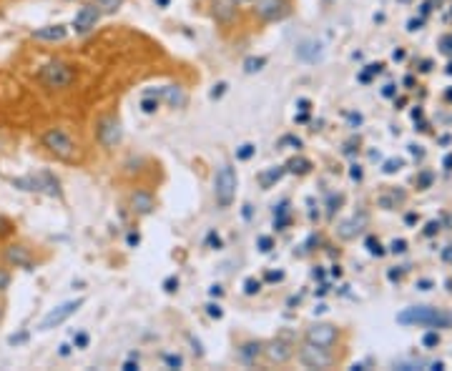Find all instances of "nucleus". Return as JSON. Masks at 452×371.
I'll return each instance as SVG.
<instances>
[{
    "label": "nucleus",
    "mask_w": 452,
    "mask_h": 371,
    "mask_svg": "<svg viewBox=\"0 0 452 371\" xmlns=\"http://www.w3.org/2000/svg\"><path fill=\"white\" fill-rule=\"evenodd\" d=\"M138 369V361H126V364H123V371H136Z\"/></svg>",
    "instance_id": "obj_45"
},
{
    "label": "nucleus",
    "mask_w": 452,
    "mask_h": 371,
    "mask_svg": "<svg viewBox=\"0 0 452 371\" xmlns=\"http://www.w3.org/2000/svg\"><path fill=\"white\" fill-rule=\"evenodd\" d=\"M364 221H367V218L364 216H360V221H347V224H342V229H339V236L342 238H352L357 233V231H362V224H364Z\"/></svg>",
    "instance_id": "obj_20"
},
{
    "label": "nucleus",
    "mask_w": 452,
    "mask_h": 371,
    "mask_svg": "<svg viewBox=\"0 0 452 371\" xmlns=\"http://www.w3.org/2000/svg\"><path fill=\"white\" fill-rule=\"evenodd\" d=\"M402 201H405V193H397V191H394L392 196H382V199H380V206L389 208L392 204H402Z\"/></svg>",
    "instance_id": "obj_24"
},
{
    "label": "nucleus",
    "mask_w": 452,
    "mask_h": 371,
    "mask_svg": "<svg viewBox=\"0 0 452 371\" xmlns=\"http://www.w3.org/2000/svg\"><path fill=\"white\" fill-rule=\"evenodd\" d=\"M33 181H35V191L48 193V196H60V183L53 173L40 171L38 176H33Z\"/></svg>",
    "instance_id": "obj_14"
},
{
    "label": "nucleus",
    "mask_w": 452,
    "mask_h": 371,
    "mask_svg": "<svg viewBox=\"0 0 452 371\" xmlns=\"http://www.w3.org/2000/svg\"><path fill=\"white\" fill-rule=\"evenodd\" d=\"M327 3H332V0H327Z\"/></svg>",
    "instance_id": "obj_61"
},
{
    "label": "nucleus",
    "mask_w": 452,
    "mask_h": 371,
    "mask_svg": "<svg viewBox=\"0 0 452 371\" xmlns=\"http://www.w3.org/2000/svg\"><path fill=\"white\" fill-rule=\"evenodd\" d=\"M264 279H266V281L274 283V281H282V279H284V274H282V271H269V274H266Z\"/></svg>",
    "instance_id": "obj_40"
},
{
    "label": "nucleus",
    "mask_w": 452,
    "mask_h": 371,
    "mask_svg": "<svg viewBox=\"0 0 452 371\" xmlns=\"http://www.w3.org/2000/svg\"><path fill=\"white\" fill-rule=\"evenodd\" d=\"M159 6H168V0H159Z\"/></svg>",
    "instance_id": "obj_58"
},
{
    "label": "nucleus",
    "mask_w": 452,
    "mask_h": 371,
    "mask_svg": "<svg viewBox=\"0 0 452 371\" xmlns=\"http://www.w3.org/2000/svg\"><path fill=\"white\" fill-rule=\"evenodd\" d=\"M23 341H28V333L23 331V333H13L10 339H8V344L10 346H18V344H23Z\"/></svg>",
    "instance_id": "obj_37"
},
{
    "label": "nucleus",
    "mask_w": 452,
    "mask_h": 371,
    "mask_svg": "<svg viewBox=\"0 0 452 371\" xmlns=\"http://www.w3.org/2000/svg\"><path fill=\"white\" fill-rule=\"evenodd\" d=\"M68 354H71V346L63 344V346H60V356H68Z\"/></svg>",
    "instance_id": "obj_49"
},
{
    "label": "nucleus",
    "mask_w": 452,
    "mask_h": 371,
    "mask_svg": "<svg viewBox=\"0 0 452 371\" xmlns=\"http://www.w3.org/2000/svg\"><path fill=\"white\" fill-rule=\"evenodd\" d=\"M259 354H261V346L254 344V341H252V344H244L239 349V356H241V361H244V364H254Z\"/></svg>",
    "instance_id": "obj_19"
},
{
    "label": "nucleus",
    "mask_w": 452,
    "mask_h": 371,
    "mask_svg": "<svg viewBox=\"0 0 452 371\" xmlns=\"http://www.w3.org/2000/svg\"><path fill=\"white\" fill-rule=\"evenodd\" d=\"M367 249H369V254H375V256H382V254H385V251H382V246H380V241H377V238H372V236L367 238Z\"/></svg>",
    "instance_id": "obj_30"
},
{
    "label": "nucleus",
    "mask_w": 452,
    "mask_h": 371,
    "mask_svg": "<svg viewBox=\"0 0 452 371\" xmlns=\"http://www.w3.org/2000/svg\"><path fill=\"white\" fill-rule=\"evenodd\" d=\"M439 48H442L445 56H452V35H445V38L439 40Z\"/></svg>",
    "instance_id": "obj_35"
},
{
    "label": "nucleus",
    "mask_w": 452,
    "mask_h": 371,
    "mask_svg": "<svg viewBox=\"0 0 452 371\" xmlns=\"http://www.w3.org/2000/svg\"><path fill=\"white\" fill-rule=\"evenodd\" d=\"M266 65V58H246L244 60V71L246 73H257V71H261Z\"/></svg>",
    "instance_id": "obj_22"
},
{
    "label": "nucleus",
    "mask_w": 452,
    "mask_h": 371,
    "mask_svg": "<svg viewBox=\"0 0 452 371\" xmlns=\"http://www.w3.org/2000/svg\"><path fill=\"white\" fill-rule=\"evenodd\" d=\"M264 354L271 364H284V361H289L294 352H291V346L286 344V341H271V344L264 349Z\"/></svg>",
    "instance_id": "obj_13"
},
{
    "label": "nucleus",
    "mask_w": 452,
    "mask_h": 371,
    "mask_svg": "<svg viewBox=\"0 0 452 371\" xmlns=\"http://www.w3.org/2000/svg\"><path fill=\"white\" fill-rule=\"evenodd\" d=\"M442 258H445V261H452V246H450V251H445V254H442Z\"/></svg>",
    "instance_id": "obj_53"
},
{
    "label": "nucleus",
    "mask_w": 452,
    "mask_h": 371,
    "mask_svg": "<svg viewBox=\"0 0 452 371\" xmlns=\"http://www.w3.org/2000/svg\"><path fill=\"white\" fill-rule=\"evenodd\" d=\"M312 163L307 158H291L289 163H286V171L291 173H309Z\"/></svg>",
    "instance_id": "obj_21"
},
{
    "label": "nucleus",
    "mask_w": 452,
    "mask_h": 371,
    "mask_svg": "<svg viewBox=\"0 0 452 371\" xmlns=\"http://www.w3.org/2000/svg\"><path fill=\"white\" fill-rule=\"evenodd\" d=\"M447 73H450V76H452V63H450V65H447Z\"/></svg>",
    "instance_id": "obj_60"
},
{
    "label": "nucleus",
    "mask_w": 452,
    "mask_h": 371,
    "mask_svg": "<svg viewBox=\"0 0 452 371\" xmlns=\"http://www.w3.org/2000/svg\"><path fill=\"white\" fill-rule=\"evenodd\" d=\"M400 324H420V327H452V314L442 311V308H430V306H414V308H405L400 316H397Z\"/></svg>",
    "instance_id": "obj_1"
},
{
    "label": "nucleus",
    "mask_w": 452,
    "mask_h": 371,
    "mask_svg": "<svg viewBox=\"0 0 452 371\" xmlns=\"http://www.w3.org/2000/svg\"><path fill=\"white\" fill-rule=\"evenodd\" d=\"M123 0H98L96 6L101 8V13H116L118 8H121Z\"/></svg>",
    "instance_id": "obj_23"
},
{
    "label": "nucleus",
    "mask_w": 452,
    "mask_h": 371,
    "mask_svg": "<svg viewBox=\"0 0 452 371\" xmlns=\"http://www.w3.org/2000/svg\"><path fill=\"white\" fill-rule=\"evenodd\" d=\"M209 243H211V246H216V249H221V238L216 236V233H209V238H207Z\"/></svg>",
    "instance_id": "obj_43"
},
{
    "label": "nucleus",
    "mask_w": 452,
    "mask_h": 371,
    "mask_svg": "<svg viewBox=\"0 0 452 371\" xmlns=\"http://www.w3.org/2000/svg\"><path fill=\"white\" fill-rule=\"evenodd\" d=\"M163 288H166L168 294H171V291H176V288H179V279H174V276H171V279H166V281H163Z\"/></svg>",
    "instance_id": "obj_39"
},
{
    "label": "nucleus",
    "mask_w": 452,
    "mask_h": 371,
    "mask_svg": "<svg viewBox=\"0 0 452 371\" xmlns=\"http://www.w3.org/2000/svg\"><path fill=\"white\" fill-rule=\"evenodd\" d=\"M0 321H3V304H0Z\"/></svg>",
    "instance_id": "obj_59"
},
{
    "label": "nucleus",
    "mask_w": 452,
    "mask_h": 371,
    "mask_svg": "<svg viewBox=\"0 0 452 371\" xmlns=\"http://www.w3.org/2000/svg\"><path fill=\"white\" fill-rule=\"evenodd\" d=\"M259 288H261V281H257V279H246V281H244V291L249 296L259 294Z\"/></svg>",
    "instance_id": "obj_27"
},
{
    "label": "nucleus",
    "mask_w": 452,
    "mask_h": 371,
    "mask_svg": "<svg viewBox=\"0 0 452 371\" xmlns=\"http://www.w3.org/2000/svg\"><path fill=\"white\" fill-rule=\"evenodd\" d=\"M98 18H101V8H98V6H83L76 13V18H73V31H76L78 35H86V33H90L93 28H96Z\"/></svg>",
    "instance_id": "obj_9"
},
{
    "label": "nucleus",
    "mask_w": 452,
    "mask_h": 371,
    "mask_svg": "<svg viewBox=\"0 0 452 371\" xmlns=\"http://www.w3.org/2000/svg\"><path fill=\"white\" fill-rule=\"evenodd\" d=\"M254 151H257V148L252 146V143H244V146L239 148V151H236V156H239L241 160H249L254 156Z\"/></svg>",
    "instance_id": "obj_29"
},
{
    "label": "nucleus",
    "mask_w": 452,
    "mask_h": 371,
    "mask_svg": "<svg viewBox=\"0 0 452 371\" xmlns=\"http://www.w3.org/2000/svg\"><path fill=\"white\" fill-rule=\"evenodd\" d=\"M417 288H422V291H427V288H433V283H430V281H420V283H417Z\"/></svg>",
    "instance_id": "obj_50"
},
{
    "label": "nucleus",
    "mask_w": 452,
    "mask_h": 371,
    "mask_svg": "<svg viewBox=\"0 0 452 371\" xmlns=\"http://www.w3.org/2000/svg\"><path fill=\"white\" fill-rule=\"evenodd\" d=\"M349 176H352V179H355V181H360V179H362L360 166H352V171H349Z\"/></svg>",
    "instance_id": "obj_44"
},
{
    "label": "nucleus",
    "mask_w": 452,
    "mask_h": 371,
    "mask_svg": "<svg viewBox=\"0 0 452 371\" xmlns=\"http://www.w3.org/2000/svg\"><path fill=\"white\" fill-rule=\"evenodd\" d=\"M96 135H98V141H101V146L113 148L116 143H121V135H123L121 123H118L113 115H106V118H101V121H98Z\"/></svg>",
    "instance_id": "obj_7"
},
{
    "label": "nucleus",
    "mask_w": 452,
    "mask_h": 371,
    "mask_svg": "<svg viewBox=\"0 0 452 371\" xmlns=\"http://www.w3.org/2000/svg\"><path fill=\"white\" fill-rule=\"evenodd\" d=\"M83 306V299H76V301H65V304H60V306H56L53 311H48V314L43 316V321H40V331H48V329H56L60 327L63 321H68L73 314H76L78 308Z\"/></svg>",
    "instance_id": "obj_5"
},
{
    "label": "nucleus",
    "mask_w": 452,
    "mask_h": 371,
    "mask_svg": "<svg viewBox=\"0 0 452 371\" xmlns=\"http://www.w3.org/2000/svg\"><path fill=\"white\" fill-rule=\"evenodd\" d=\"M129 243H131V246H136V243H138V236H136V233H131V236H129Z\"/></svg>",
    "instance_id": "obj_54"
},
{
    "label": "nucleus",
    "mask_w": 452,
    "mask_h": 371,
    "mask_svg": "<svg viewBox=\"0 0 452 371\" xmlns=\"http://www.w3.org/2000/svg\"><path fill=\"white\" fill-rule=\"evenodd\" d=\"M257 13L264 20H284L289 15V0H254Z\"/></svg>",
    "instance_id": "obj_8"
},
{
    "label": "nucleus",
    "mask_w": 452,
    "mask_h": 371,
    "mask_svg": "<svg viewBox=\"0 0 452 371\" xmlns=\"http://www.w3.org/2000/svg\"><path fill=\"white\" fill-rule=\"evenodd\" d=\"M43 146L51 151L56 158L60 160H73L78 156V146L71 138V133H65L63 129H51L43 133Z\"/></svg>",
    "instance_id": "obj_3"
},
{
    "label": "nucleus",
    "mask_w": 452,
    "mask_h": 371,
    "mask_svg": "<svg viewBox=\"0 0 452 371\" xmlns=\"http://www.w3.org/2000/svg\"><path fill=\"white\" fill-rule=\"evenodd\" d=\"M437 231H439V224H435V221H433V224H427L425 233H427V236H435V233H437Z\"/></svg>",
    "instance_id": "obj_42"
},
{
    "label": "nucleus",
    "mask_w": 452,
    "mask_h": 371,
    "mask_svg": "<svg viewBox=\"0 0 452 371\" xmlns=\"http://www.w3.org/2000/svg\"><path fill=\"white\" fill-rule=\"evenodd\" d=\"M213 193H216V204L221 208L232 206L234 196H236V173L232 166H221L216 179H213Z\"/></svg>",
    "instance_id": "obj_4"
},
{
    "label": "nucleus",
    "mask_w": 452,
    "mask_h": 371,
    "mask_svg": "<svg viewBox=\"0 0 452 371\" xmlns=\"http://www.w3.org/2000/svg\"><path fill=\"white\" fill-rule=\"evenodd\" d=\"M10 281H13V276L8 269H0V294H6L8 288H10Z\"/></svg>",
    "instance_id": "obj_25"
},
{
    "label": "nucleus",
    "mask_w": 452,
    "mask_h": 371,
    "mask_svg": "<svg viewBox=\"0 0 452 371\" xmlns=\"http://www.w3.org/2000/svg\"><path fill=\"white\" fill-rule=\"evenodd\" d=\"M445 168H452V156H447L445 158Z\"/></svg>",
    "instance_id": "obj_57"
},
{
    "label": "nucleus",
    "mask_w": 452,
    "mask_h": 371,
    "mask_svg": "<svg viewBox=\"0 0 452 371\" xmlns=\"http://www.w3.org/2000/svg\"><path fill=\"white\" fill-rule=\"evenodd\" d=\"M257 246H259V251L269 254V251L274 249V241H271V236H259L257 238Z\"/></svg>",
    "instance_id": "obj_28"
},
{
    "label": "nucleus",
    "mask_w": 452,
    "mask_h": 371,
    "mask_svg": "<svg viewBox=\"0 0 452 371\" xmlns=\"http://www.w3.org/2000/svg\"><path fill=\"white\" fill-rule=\"evenodd\" d=\"M405 58V51H394V60H402Z\"/></svg>",
    "instance_id": "obj_55"
},
{
    "label": "nucleus",
    "mask_w": 452,
    "mask_h": 371,
    "mask_svg": "<svg viewBox=\"0 0 452 371\" xmlns=\"http://www.w3.org/2000/svg\"><path fill=\"white\" fill-rule=\"evenodd\" d=\"M405 221H407V224H414V221H417V216H414V213H407Z\"/></svg>",
    "instance_id": "obj_52"
},
{
    "label": "nucleus",
    "mask_w": 452,
    "mask_h": 371,
    "mask_svg": "<svg viewBox=\"0 0 452 371\" xmlns=\"http://www.w3.org/2000/svg\"><path fill=\"white\" fill-rule=\"evenodd\" d=\"M400 168H402V160H397V158L385 163V173H394V171H400Z\"/></svg>",
    "instance_id": "obj_36"
},
{
    "label": "nucleus",
    "mask_w": 452,
    "mask_h": 371,
    "mask_svg": "<svg viewBox=\"0 0 452 371\" xmlns=\"http://www.w3.org/2000/svg\"><path fill=\"white\" fill-rule=\"evenodd\" d=\"M6 263H10V266H15V269L31 271L33 269L31 249H26L23 243H10V246L6 249Z\"/></svg>",
    "instance_id": "obj_10"
},
{
    "label": "nucleus",
    "mask_w": 452,
    "mask_h": 371,
    "mask_svg": "<svg viewBox=\"0 0 452 371\" xmlns=\"http://www.w3.org/2000/svg\"><path fill=\"white\" fill-rule=\"evenodd\" d=\"M207 314L211 316V319H221V316H224V311H221L219 304H209V306H207Z\"/></svg>",
    "instance_id": "obj_33"
},
{
    "label": "nucleus",
    "mask_w": 452,
    "mask_h": 371,
    "mask_svg": "<svg viewBox=\"0 0 452 371\" xmlns=\"http://www.w3.org/2000/svg\"><path fill=\"white\" fill-rule=\"evenodd\" d=\"M420 28V20H410V31H417Z\"/></svg>",
    "instance_id": "obj_51"
},
{
    "label": "nucleus",
    "mask_w": 452,
    "mask_h": 371,
    "mask_svg": "<svg viewBox=\"0 0 452 371\" xmlns=\"http://www.w3.org/2000/svg\"><path fill=\"white\" fill-rule=\"evenodd\" d=\"M38 81L48 90H65L76 81V71L65 60H48L38 71Z\"/></svg>",
    "instance_id": "obj_2"
},
{
    "label": "nucleus",
    "mask_w": 452,
    "mask_h": 371,
    "mask_svg": "<svg viewBox=\"0 0 452 371\" xmlns=\"http://www.w3.org/2000/svg\"><path fill=\"white\" fill-rule=\"evenodd\" d=\"M385 96H394V85H387V88H385Z\"/></svg>",
    "instance_id": "obj_56"
},
{
    "label": "nucleus",
    "mask_w": 452,
    "mask_h": 371,
    "mask_svg": "<svg viewBox=\"0 0 452 371\" xmlns=\"http://www.w3.org/2000/svg\"><path fill=\"white\" fill-rule=\"evenodd\" d=\"M322 53H324L322 40L309 38V40H302V43L297 45V58H299V60H307V63H314V60H319V58H322Z\"/></svg>",
    "instance_id": "obj_12"
},
{
    "label": "nucleus",
    "mask_w": 452,
    "mask_h": 371,
    "mask_svg": "<svg viewBox=\"0 0 452 371\" xmlns=\"http://www.w3.org/2000/svg\"><path fill=\"white\" fill-rule=\"evenodd\" d=\"M392 251H394V254H402V251H407V241H402V238H394Z\"/></svg>",
    "instance_id": "obj_38"
},
{
    "label": "nucleus",
    "mask_w": 452,
    "mask_h": 371,
    "mask_svg": "<svg viewBox=\"0 0 452 371\" xmlns=\"http://www.w3.org/2000/svg\"><path fill=\"white\" fill-rule=\"evenodd\" d=\"M422 344H425L427 349H433V346H437V344H439V333H435V331L425 333V339H422Z\"/></svg>",
    "instance_id": "obj_31"
},
{
    "label": "nucleus",
    "mask_w": 452,
    "mask_h": 371,
    "mask_svg": "<svg viewBox=\"0 0 452 371\" xmlns=\"http://www.w3.org/2000/svg\"><path fill=\"white\" fill-rule=\"evenodd\" d=\"M224 90H226V83H219L216 88L211 90V98H221V96H224Z\"/></svg>",
    "instance_id": "obj_41"
},
{
    "label": "nucleus",
    "mask_w": 452,
    "mask_h": 371,
    "mask_svg": "<svg viewBox=\"0 0 452 371\" xmlns=\"http://www.w3.org/2000/svg\"><path fill=\"white\" fill-rule=\"evenodd\" d=\"M159 96L168 103V106H184L186 103V96H184V90L179 85H168V88H161L159 90Z\"/></svg>",
    "instance_id": "obj_17"
},
{
    "label": "nucleus",
    "mask_w": 452,
    "mask_h": 371,
    "mask_svg": "<svg viewBox=\"0 0 452 371\" xmlns=\"http://www.w3.org/2000/svg\"><path fill=\"white\" fill-rule=\"evenodd\" d=\"M141 108H143V113H154V110L159 108V101H154V98H143Z\"/></svg>",
    "instance_id": "obj_32"
},
{
    "label": "nucleus",
    "mask_w": 452,
    "mask_h": 371,
    "mask_svg": "<svg viewBox=\"0 0 452 371\" xmlns=\"http://www.w3.org/2000/svg\"><path fill=\"white\" fill-rule=\"evenodd\" d=\"M73 344H76V349H86V346H88V333H86V331L76 333V339H73Z\"/></svg>",
    "instance_id": "obj_34"
},
{
    "label": "nucleus",
    "mask_w": 452,
    "mask_h": 371,
    "mask_svg": "<svg viewBox=\"0 0 452 371\" xmlns=\"http://www.w3.org/2000/svg\"><path fill=\"white\" fill-rule=\"evenodd\" d=\"M131 206H134L136 213L146 216V213H151V208H154V199H151V193H146V191H136L134 196H131Z\"/></svg>",
    "instance_id": "obj_16"
},
{
    "label": "nucleus",
    "mask_w": 452,
    "mask_h": 371,
    "mask_svg": "<svg viewBox=\"0 0 452 371\" xmlns=\"http://www.w3.org/2000/svg\"><path fill=\"white\" fill-rule=\"evenodd\" d=\"M284 171H286V168L277 166V168H269V171L261 173V176H259V183H261V188H271V186H274L279 179H282V176H284Z\"/></svg>",
    "instance_id": "obj_18"
},
{
    "label": "nucleus",
    "mask_w": 452,
    "mask_h": 371,
    "mask_svg": "<svg viewBox=\"0 0 452 371\" xmlns=\"http://www.w3.org/2000/svg\"><path fill=\"white\" fill-rule=\"evenodd\" d=\"M299 110H304V113L309 110V101H307V98H302V101H299Z\"/></svg>",
    "instance_id": "obj_48"
},
{
    "label": "nucleus",
    "mask_w": 452,
    "mask_h": 371,
    "mask_svg": "<svg viewBox=\"0 0 452 371\" xmlns=\"http://www.w3.org/2000/svg\"><path fill=\"white\" fill-rule=\"evenodd\" d=\"M209 294H211V296H221V294H224V288H221V286H211V288H209Z\"/></svg>",
    "instance_id": "obj_46"
},
{
    "label": "nucleus",
    "mask_w": 452,
    "mask_h": 371,
    "mask_svg": "<svg viewBox=\"0 0 452 371\" xmlns=\"http://www.w3.org/2000/svg\"><path fill=\"white\" fill-rule=\"evenodd\" d=\"M65 35H68V31L63 26H45L33 33V38L43 40V43H60V40H65Z\"/></svg>",
    "instance_id": "obj_15"
},
{
    "label": "nucleus",
    "mask_w": 452,
    "mask_h": 371,
    "mask_svg": "<svg viewBox=\"0 0 452 371\" xmlns=\"http://www.w3.org/2000/svg\"><path fill=\"white\" fill-rule=\"evenodd\" d=\"M299 361H302L307 369H324V366H330L334 358L327 352V346H316L307 341V344L302 346V352H299Z\"/></svg>",
    "instance_id": "obj_6"
},
{
    "label": "nucleus",
    "mask_w": 452,
    "mask_h": 371,
    "mask_svg": "<svg viewBox=\"0 0 452 371\" xmlns=\"http://www.w3.org/2000/svg\"><path fill=\"white\" fill-rule=\"evenodd\" d=\"M307 341L330 349V346L337 341V329L330 327V324H314V327L307 329Z\"/></svg>",
    "instance_id": "obj_11"
},
{
    "label": "nucleus",
    "mask_w": 452,
    "mask_h": 371,
    "mask_svg": "<svg viewBox=\"0 0 452 371\" xmlns=\"http://www.w3.org/2000/svg\"><path fill=\"white\" fill-rule=\"evenodd\" d=\"M163 361H166V366H171V369H181V366H184V358H181L179 354H166Z\"/></svg>",
    "instance_id": "obj_26"
},
{
    "label": "nucleus",
    "mask_w": 452,
    "mask_h": 371,
    "mask_svg": "<svg viewBox=\"0 0 452 371\" xmlns=\"http://www.w3.org/2000/svg\"><path fill=\"white\" fill-rule=\"evenodd\" d=\"M430 181H433V176H430V173H422L420 186H430Z\"/></svg>",
    "instance_id": "obj_47"
}]
</instances>
